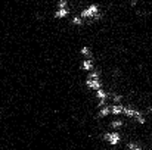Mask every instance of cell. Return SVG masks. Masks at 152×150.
I'll return each mask as SVG.
<instances>
[{
    "mask_svg": "<svg viewBox=\"0 0 152 150\" xmlns=\"http://www.w3.org/2000/svg\"><path fill=\"white\" fill-rule=\"evenodd\" d=\"M69 22H71V25H72V27H80V28H81V27H84V24H86V22H84V19H83V18H81L78 13H74V15H71V19H69Z\"/></svg>",
    "mask_w": 152,
    "mask_h": 150,
    "instance_id": "obj_5",
    "label": "cell"
},
{
    "mask_svg": "<svg viewBox=\"0 0 152 150\" xmlns=\"http://www.w3.org/2000/svg\"><path fill=\"white\" fill-rule=\"evenodd\" d=\"M98 115H99L101 118L109 116V115H111V103H108V104H105V106L99 107V109H98Z\"/></svg>",
    "mask_w": 152,
    "mask_h": 150,
    "instance_id": "obj_7",
    "label": "cell"
},
{
    "mask_svg": "<svg viewBox=\"0 0 152 150\" xmlns=\"http://www.w3.org/2000/svg\"><path fill=\"white\" fill-rule=\"evenodd\" d=\"M68 15H71V7H56L55 6V10H53V18L55 19H64L66 18Z\"/></svg>",
    "mask_w": 152,
    "mask_h": 150,
    "instance_id": "obj_4",
    "label": "cell"
},
{
    "mask_svg": "<svg viewBox=\"0 0 152 150\" xmlns=\"http://www.w3.org/2000/svg\"><path fill=\"white\" fill-rule=\"evenodd\" d=\"M148 113H151V116H152V103L148 104Z\"/></svg>",
    "mask_w": 152,
    "mask_h": 150,
    "instance_id": "obj_10",
    "label": "cell"
},
{
    "mask_svg": "<svg viewBox=\"0 0 152 150\" xmlns=\"http://www.w3.org/2000/svg\"><path fill=\"white\" fill-rule=\"evenodd\" d=\"M84 87H86L87 90H90V91L95 93V91L103 88V81H102V78H90V77H86V78H84Z\"/></svg>",
    "mask_w": 152,
    "mask_h": 150,
    "instance_id": "obj_2",
    "label": "cell"
},
{
    "mask_svg": "<svg viewBox=\"0 0 152 150\" xmlns=\"http://www.w3.org/2000/svg\"><path fill=\"white\" fill-rule=\"evenodd\" d=\"M102 140L108 144V146H111V147H118L120 146V143H121V140H123V137H121V134H120V131H103L102 133Z\"/></svg>",
    "mask_w": 152,
    "mask_h": 150,
    "instance_id": "obj_1",
    "label": "cell"
},
{
    "mask_svg": "<svg viewBox=\"0 0 152 150\" xmlns=\"http://www.w3.org/2000/svg\"><path fill=\"white\" fill-rule=\"evenodd\" d=\"M55 6H56V7H68L69 3H68V0H58V1L55 3Z\"/></svg>",
    "mask_w": 152,
    "mask_h": 150,
    "instance_id": "obj_9",
    "label": "cell"
},
{
    "mask_svg": "<svg viewBox=\"0 0 152 150\" xmlns=\"http://www.w3.org/2000/svg\"><path fill=\"white\" fill-rule=\"evenodd\" d=\"M123 109H124V103H121V104H114V103H111V115H112V116L121 115V113H123Z\"/></svg>",
    "mask_w": 152,
    "mask_h": 150,
    "instance_id": "obj_6",
    "label": "cell"
},
{
    "mask_svg": "<svg viewBox=\"0 0 152 150\" xmlns=\"http://www.w3.org/2000/svg\"><path fill=\"white\" fill-rule=\"evenodd\" d=\"M80 69H81V72H92V71H95L96 69V62H95V59L92 57V59H80Z\"/></svg>",
    "mask_w": 152,
    "mask_h": 150,
    "instance_id": "obj_3",
    "label": "cell"
},
{
    "mask_svg": "<svg viewBox=\"0 0 152 150\" xmlns=\"http://www.w3.org/2000/svg\"><path fill=\"white\" fill-rule=\"evenodd\" d=\"M109 127L117 131L118 128H123V127H124V121H123L121 118H115V119H112V121L109 122Z\"/></svg>",
    "mask_w": 152,
    "mask_h": 150,
    "instance_id": "obj_8",
    "label": "cell"
}]
</instances>
